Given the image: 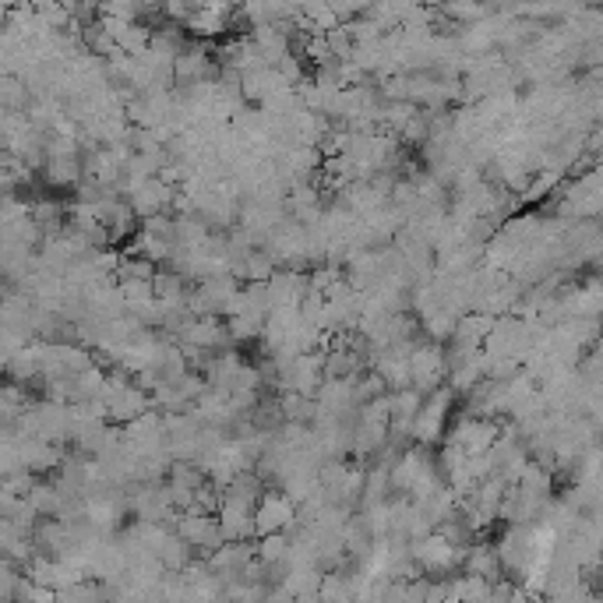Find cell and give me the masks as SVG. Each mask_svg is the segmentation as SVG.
Here are the masks:
<instances>
[{
	"label": "cell",
	"mask_w": 603,
	"mask_h": 603,
	"mask_svg": "<svg viewBox=\"0 0 603 603\" xmlns=\"http://www.w3.org/2000/svg\"><path fill=\"white\" fill-rule=\"evenodd\" d=\"M448 413H452V388H438L434 395H427L424 410H420L417 424H413V441L417 445H434L445 434Z\"/></svg>",
	"instance_id": "3"
},
{
	"label": "cell",
	"mask_w": 603,
	"mask_h": 603,
	"mask_svg": "<svg viewBox=\"0 0 603 603\" xmlns=\"http://www.w3.org/2000/svg\"><path fill=\"white\" fill-rule=\"evenodd\" d=\"M494 586H498V582H487L480 579V575H466V572H462L459 579H452V589L462 603H491Z\"/></svg>",
	"instance_id": "5"
},
{
	"label": "cell",
	"mask_w": 603,
	"mask_h": 603,
	"mask_svg": "<svg viewBox=\"0 0 603 603\" xmlns=\"http://www.w3.org/2000/svg\"><path fill=\"white\" fill-rule=\"evenodd\" d=\"M462 568H466V575H480V579H487V582L505 579V568H501L498 547H494V544H473L466 551Z\"/></svg>",
	"instance_id": "4"
},
{
	"label": "cell",
	"mask_w": 603,
	"mask_h": 603,
	"mask_svg": "<svg viewBox=\"0 0 603 603\" xmlns=\"http://www.w3.org/2000/svg\"><path fill=\"white\" fill-rule=\"evenodd\" d=\"M82 163L78 159H46V180L53 187H75L82 184Z\"/></svg>",
	"instance_id": "6"
},
{
	"label": "cell",
	"mask_w": 603,
	"mask_h": 603,
	"mask_svg": "<svg viewBox=\"0 0 603 603\" xmlns=\"http://www.w3.org/2000/svg\"><path fill=\"white\" fill-rule=\"evenodd\" d=\"M300 519V508L290 494L283 491H265V498L254 508V533L261 536H276V533H290Z\"/></svg>",
	"instance_id": "1"
},
{
	"label": "cell",
	"mask_w": 603,
	"mask_h": 603,
	"mask_svg": "<svg viewBox=\"0 0 603 603\" xmlns=\"http://www.w3.org/2000/svg\"><path fill=\"white\" fill-rule=\"evenodd\" d=\"M410 367H413V388L420 395H434L441 388V381L448 378V353L438 343H424L413 350Z\"/></svg>",
	"instance_id": "2"
}]
</instances>
